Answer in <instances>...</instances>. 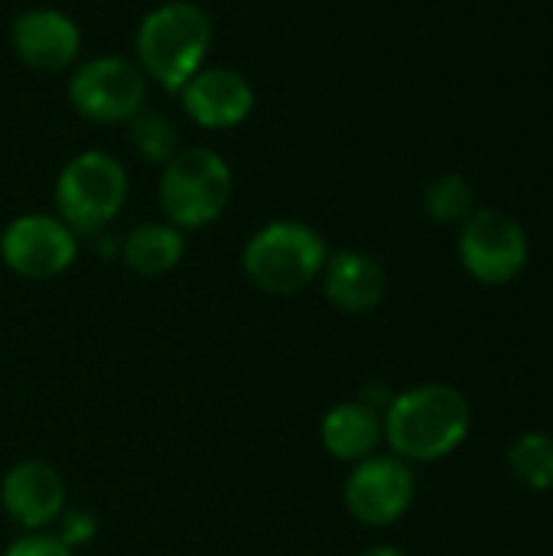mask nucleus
Returning a JSON list of instances; mask_svg holds the SVG:
<instances>
[{
    "label": "nucleus",
    "instance_id": "nucleus-1",
    "mask_svg": "<svg viewBox=\"0 0 553 556\" xmlns=\"http://www.w3.org/2000/svg\"><path fill=\"white\" fill-rule=\"evenodd\" d=\"M469 401L450 384H417L391 397L381 433L404 463H437L469 437Z\"/></svg>",
    "mask_w": 553,
    "mask_h": 556
},
{
    "label": "nucleus",
    "instance_id": "nucleus-2",
    "mask_svg": "<svg viewBox=\"0 0 553 556\" xmlns=\"http://www.w3.org/2000/svg\"><path fill=\"white\" fill-rule=\"evenodd\" d=\"M215 29L212 16L192 0H166L153 7L134 36V62L163 91L176 94L209 59Z\"/></svg>",
    "mask_w": 553,
    "mask_h": 556
},
{
    "label": "nucleus",
    "instance_id": "nucleus-3",
    "mask_svg": "<svg viewBox=\"0 0 553 556\" xmlns=\"http://www.w3.org/2000/svg\"><path fill=\"white\" fill-rule=\"evenodd\" d=\"M326 241L316 228L293 218H277L257 228L244 251V277L267 296H293L319 280L326 267Z\"/></svg>",
    "mask_w": 553,
    "mask_h": 556
},
{
    "label": "nucleus",
    "instance_id": "nucleus-4",
    "mask_svg": "<svg viewBox=\"0 0 553 556\" xmlns=\"http://www.w3.org/2000/svg\"><path fill=\"white\" fill-rule=\"evenodd\" d=\"M235 176L222 153L209 147H186L163 163L160 173V208L163 222L179 231H199L218 222L231 202Z\"/></svg>",
    "mask_w": 553,
    "mask_h": 556
},
{
    "label": "nucleus",
    "instance_id": "nucleus-5",
    "mask_svg": "<svg viewBox=\"0 0 553 556\" xmlns=\"http://www.w3.org/2000/svg\"><path fill=\"white\" fill-rule=\"evenodd\" d=\"M127 169L101 150L75 153L55 176V215L81 238L108 228L127 202Z\"/></svg>",
    "mask_w": 553,
    "mask_h": 556
},
{
    "label": "nucleus",
    "instance_id": "nucleus-6",
    "mask_svg": "<svg viewBox=\"0 0 553 556\" xmlns=\"http://www.w3.org/2000/svg\"><path fill=\"white\" fill-rule=\"evenodd\" d=\"M68 104L95 124H130L147 104V75L134 59L95 55L72 68Z\"/></svg>",
    "mask_w": 553,
    "mask_h": 556
},
{
    "label": "nucleus",
    "instance_id": "nucleus-7",
    "mask_svg": "<svg viewBox=\"0 0 553 556\" xmlns=\"http://www.w3.org/2000/svg\"><path fill=\"white\" fill-rule=\"evenodd\" d=\"M460 261L486 287L512 283L528 264V235L502 208H476L460 225Z\"/></svg>",
    "mask_w": 553,
    "mask_h": 556
},
{
    "label": "nucleus",
    "instance_id": "nucleus-8",
    "mask_svg": "<svg viewBox=\"0 0 553 556\" xmlns=\"http://www.w3.org/2000/svg\"><path fill=\"white\" fill-rule=\"evenodd\" d=\"M78 257V235L46 212L16 215L0 235V261L23 280H55Z\"/></svg>",
    "mask_w": 553,
    "mask_h": 556
},
{
    "label": "nucleus",
    "instance_id": "nucleus-9",
    "mask_svg": "<svg viewBox=\"0 0 553 556\" xmlns=\"http://www.w3.org/2000/svg\"><path fill=\"white\" fill-rule=\"evenodd\" d=\"M417 482L411 463L398 456H368L355 463L352 476L345 479L342 502L345 511L365 528H388L401 521L414 502Z\"/></svg>",
    "mask_w": 553,
    "mask_h": 556
},
{
    "label": "nucleus",
    "instance_id": "nucleus-10",
    "mask_svg": "<svg viewBox=\"0 0 553 556\" xmlns=\"http://www.w3.org/2000/svg\"><path fill=\"white\" fill-rule=\"evenodd\" d=\"M68 489L55 466L42 459H20L0 479V508L20 531H46L62 518Z\"/></svg>",
    "mask_w": 553,
    "mask_h": 556
},
{
    "label": "nucleus",
    "instance_id": "nucleus-11",
    "mask_svg": "<svg viewBox=\"0 0 553 556\" xmlns=\"http://www.w3.org/2000/svg\"><path fill=\"white\" fill-rule=\"evenodd\" d=\"M176 94L186 117L202 130H231L254 111L251 81L228 65H202Z\"/></svg>",
    "mask_w": 553,
    "mask_h": 556
},
{
    "label": "nucleus",
    "instance_id": "nucleus-12",
    "mask_svg": "<svg viewBox=\"0 0 553 556\" xmlns=\"http://www.w3.org/2000/svg\"><path fill=\"white\" fill-rule=\"evenodd\" d=\"M10 46L23 65L36 72H62L75 65L81 52V29L55 7H33L13 20Z\"/></svg>",
    "mask_w": 553,
    "mask_h": 556
},
{
    "label": "nucleus",
    "instance_id": "nucleus-13",
    "mask_svg": "<svg viewBox=\"0 0 553 556\" xmlns=\"http://www.w3.org/2000/svg\"><path fill=\"white\" fill-rule=\"evenodd\" d=\"M323 293L326 300L349 316H365L381 306L388 293L385 267L365 251H339L326 257L323 267Z\"/></svg>",
    "mask_w": 553,
    "mask_h": 556
},
{
    "label": "nucleus",
    "instance_id": "nucleus-14",
    "mask_svg": "<svg viewBox=\"0 0 553 556\" xmlns=\"http://www.w3.org/2000/svg\"><path fill=\"white\" fill-rule=\"evenodd\" d=\"M319 440L332 459L355 466V463L375 456L378 443L385 440L381 414L362 401H342L326 410V417L319 424Z\"/></svg>",
    "mask_w": 553,
    "mask_h": 556
},
{
    "label": "nucleus",
    "instance_id": "nucleus-15",
    "mask_svg": "<svg viewBox=\"0 0 553 556\" xmlns=\"http://www.w3.org/2000/svg\"><path fill=\"white\" fill-rule=\"evenodd\" d=\"M186 257V231L169 222H143L121 241V261L140 277H163Z\"/></svg>",
    "mask_w": 553,
    "mask_h": 556
},
{
    "label": "nucleus",
    "instance_id": "nucleus-16",
    "mask_svg": "<svg viewBox=\"0 0 553 556\" xmlns=\"http://www.w3.org/2000/svg\"><path fill=\"white\" fill-rule=\"evenodd\" d=\"M508 469L518 485L531 492L553 489V437L548 433H525L508 446Z\"/></svg>",
    "mask_w": 553,
    "mask_h": 556
},
{
    "label": "nucleus",
    "instance_id": "nucleus-17",
    "mask_svg": "<svg viewBox=\"0 0 553 556\" xmlns=\"http://www.w3.org/2000/svg\"><path fill=\"white\" fill-rule=\"evenodd\" d=\"M424 208L440 225H463L476 212V192L466 176L443 173L424 192Z\"/></svg>",
    "mask_w": 553,
    "mask_h": 556
},
{
    "label": "nucleus",
    "instance_id": "nucleus-18",
    "mask_svg": "<svg viewBox=\"0 0 553 556\" xmlns=\"http://www.w3.org/2000/svg\"><path fill=\"white\" fill-rule=\"evenodd\" d=\"M134 150L147 160V163H166L173 160L183 147H179V127L173 117L160 114V111H140L134 121H130V130H127Z\"/></svg>",
    "mask_w": 553,
    "mask_h": 556
},
{
    "label": "nucleus",
    "instance_id": "nucleus-19",
    "mask_svg": "<svg viewBox=\"0 0 553 556\" xmlns=\"http://www.w3.org/2000/svg\"><path fill=\"white\" fill-rule=\"evenodd\" d=\"M3 556H75L72 547H65L55 534H46V531H29L23 538H16Z\"/></svg>",
    "mask_w": 553,
    "mask_h": 556
},
{
    "label": "nucleus",
    "instance_id": "nucleus-20",
    "mask_svg": "<svg viewBox=\"0 0 553 556\" xmlns=\"http://www.w3.org/2000/svg\"><path fill=\"white\" fill-rule=\"evenodd\" d=\"M59 541L65 544V547H78V544H88L91 538H95V531H98V525H95V518L88 515V511H62V518H59Z\"/></svg>",
    "mask_w": 553,
    "mask_h": 556
},
{
    "label": "nucleus",
    "instance_id": "nucleus-21",
    "mask_svg": "<svg viewBox=\"0 0 553 556\" xmlns=\"http://www.w3.org/2000/svg\"><path fill=\"white\" fill-rule=\"evenodd\" d=\"M359 556H404L398 547H372V551H365V554Z\"/></svg>",
    "mask_w": 553,
    "mask_h": 556
}]
</instances>
